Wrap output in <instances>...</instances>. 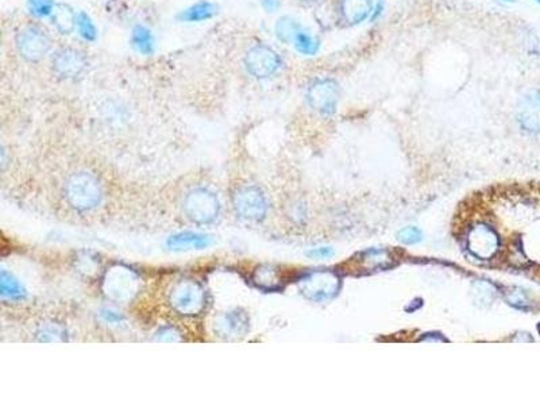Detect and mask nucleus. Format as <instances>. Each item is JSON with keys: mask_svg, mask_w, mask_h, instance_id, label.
<instances>
[{"mask_svg": "<svg viewBox=\"0 0 540 405\" xmlns=\"http://www.w3.org/2000/svg\"><path fill=\"white\" fill-rule=\"evenodd\" d=\"M102 317L110 324H119L123 320V317L119 313H113L111 310H103Z\"/></svg>", "mask_w": 540, "mask_h": 405, "instance_id": "obj_28", "label": "nucleus"}, {"mask_svg": "<svg viewBox=\"0 0 540 405\" xmlns=\"http://www.w3.org/2000/svg\"><path fill=\"white\" fill-rule=\"evenodd\" d=\"M218 330L224 336H240L247 331L249 329V320L244 313H226L219 319Z\"/></svg>", "mask_w": 540, "mask_h": 405, "instance_id": "obj_16", "label": "nucleus"}, {"mask_svg": "<svg viewBox=\"0 0 540 405\" xmlns=\"http://www.w3.org/2000/svg\"><path fill=\"white\" fill-rule=\"evenodd\" d=\"M19 55L27 62H39L52 50V38L38 25L23 26L15 36Z\"/></svg>", "mask_w": 540, "mask_h": 405, "instance_id": "obj_2", "label": "nucleus"}, {"mask_svg": "<svg viewBox=\"0 0 540 405\" xmlns=\"http://www.w3.org/2000/svg\"><path fill=\"white\" fill-rule=\"evenodd\" d=\"M362 261L364 263H366L368 269H373V268L384 269L391 266L388 253L385 250H368L362 254Z\"/></svg>", "mask_w": 540, "mask_h": 405, "instance_id": "obj_22", "label": "nucleus"}, {"mask_svg": "<svg viewBox=\"0 0 540 405\" xmlns=\"http://www.w3.org/2000/svg\"><path fill=\"white\" fill-rule=\"evenodd\" d=\"M52 23L58 33L71 34L77 26V15L68 4L58 3L52 11Z\"/></svg>", "mask_w": 540, "mask_h": 405, "instance_id": "obj_15", "label": "nucleus"}, {"mask_svg": "<svg viewBox=\"0 0 540 405\" xmlns=\"http://www.w3.org/2000/svg\"><path fill=\"white\" fill-rule=\"evenodd\" d=\"M170 303L173 308L181 315H198L205 310V289L195 281H180L170 292Z\"/></svg>", "mask_w": 540, "mask_h": 405, "instance_id": "obj_4", "label": "nucleus"}, {"mask_svg": "<svg viewBox=\"0 0 540 405\" xmlns=\"http://www.w3.org/2000/svg\"><path fill=\"white\" fill-rule=\"evenodd\" d=\"M234 208L244 221H258L266 215L268 202L258 188L243 186L234 195Z\"/></svg>", "mask_w": 540, "mask_h": 405, "instance_id": "obj_8", "label": "nucleus"}, {"mask_svg": "<svg viewBox=\"0 0 540 405\" xmlns=\"http://www.w3.org/2000/svg\"><path fill=\"white\" fill-rule=\"evenodd\" d=\"M307 256L311 258H330L334 256V250L331 247H317L307 252Z\"/></svg>", "mask_w": 540, "mask_h": 405, "instance_id": "obj_27", "label": "nucleus"}, {"mask_svg": "<svg viewBox=\"0 0 540 405\" xmlns=\"http://www.w3.org/2000/svg\"><path fill=\"white\" fill-rule=\"evenodd\" d=\"M536 1H538V3H539V4H540V0H536Z\"/></svg>", "mask_w": 540, "mask_h": 405, "instance_id": "obj_32", "label": "nucleus"}, {"mask_svg": "<svg viewBox=\"0 0 540 405\" xmlns=\"http://www.w3.org/2000/svg\"><path fill=\"white\" fill-rule=\"evenodd\" d=\"M397 240L406 245H415L423 240V235L417 227H406L397 233Z\"/></svg>", "mask_w": 540, "mask_h": 405, "instance_id": "obj_26", "label": "nucleus"}, {"mask_svg": "<svg viewBox=\"0 0 540 405\" xmlns=\"http://www.w3.org/2000/svg\"><path fill=\"white\" fill-rule=\"evenodd\" d=\"M307 102L312 110L328 116L336 110L339 102V88L334 80L320 78L314 81L307 91Z\"/></svg>", "mask_w": 540, "mask_h": 405, "instance_id": "obj_9", "label": "nucleus"}, {"mask_svg": "<svg viewBox=\"0 0 540 405\" xmlns=\"http://www.w3.org/2000/svg\"><path fill=\"white\" fill-rule=\"evenodd\" d=\"M77 29H78L80 36L84 38V39H87V41H95L96 34H97V33H96V27H95L92 20H91V18H90L87 14L80 13V14L77 15Z\"/></svg>", "mask_w": 540, "mask_h": 405, "instance_id": "obj_24", "label": "nucleus"}, {"mask_svg": "<svg viewBox=\"0 0 540 405\" xmlns=\"http://www.w3.org/2000/svg\"><path fill=\"white\" fill-rule=\"evenodd\" d=\"M211 245V238L205 234H198V233H180L173 237H170L168 240V246L173 250H189V249H196L202 250Z\"/></svg>", "mask_w": 540, "mask_h": 405, "instance_id": "obj_14", "label": "nucleus"}, {"mask_svg": "<svg viewBox=\"0 0 540 405\" xmlns=\"http://www.w3.org/2000/svg\"><path fill=\"white\" fill-rule=\"evenodd\" d=\"M263 3H265V6L268 7V8H275L276 7V4H277V0H263Z\"/></svg>", "mask_w": 540, "mask_h": 405, "instance_id": "obj_29", "label": "nucleus"}, {"mask_svg": "<svg viewBox=\"0 0 540 405\" xmlns=\"http://www.w3.org/2000/svg\"><path fill=\"white\" fill-rule=\"evenodd\" d=\"M518 121L528 132H540V90L525 93L518 106Z\"/></svg>", "mask_w": 540, "mask_h": 405, "instance_id": "obj_12", "label": "nucleus"}, {"mask_svg": "<svg viewBox=\"0 0 540 405\" xmlns=\"http://www.w3.org/2000/svg\"><path fill=\"white\" fill-rule=\"evenodd\" d=\"M301 294L312 301H327L338 294L340 280L330 270H317L303 277L298 282Z\"/></svg>", "mask_w": 540, "mask_h": 405, "instance_id": "obj_5", "label": "nucleus"}, {"mask_svg": "<svg viewBox=\"0 0 540 405\" xmlns=\"http://www.w3.org/2000/svg\"><path fill=\"white\" fill-rule=\"evenodd\" d=\"M216 13L218 7L214 3L202 0L183 11L180 14V19L184 22H202L212 18L214 15H216Z\"/></svg>", "mask_w": 540, "mask_h": 405, "instance_id": "obj_17", "label": "nucleus"}, {"mask_svg": "<svg viewBox=\"0 0 540 405\" xmlns=\"http://www.w3.org/2000/svg\"><path fill=\"white\" fill-rule=\"evenodd\" d=\"M293 43H295L296 49H298L301 55H317V49H319V42H317V39H315L312 36H310L308 33L303 32V30H301L298 36H296L295 41H293Z\"/></svg>", "mask_w": 540, "mask_h": 405, "instance_id": "obj_23", "label": "nucleus"}, {"mask_svg": "<svg viewBox=\"0 0 540 405\" xmlns=\"http://www.w3.org/2000/svg\"><path fill=\"white\" fill-rule=\"evenodd\" d=\"M254 282L263 291H277L282 287L279 269L269 265L261 266L256 270Z\"/></svg>", "mask_w": 540, "mask_h": 405, "instance_id": "obj_18", "label": "nucleus"}, {"mask_svg": "<svg viewBox=\"0 0 540 405\" xmlns=\"http://www.w3.org/2000/svg\"><path fill=\"white\" fill-rule=\"evenodd\" d=\"M131 43L141 55H151L154 49V41L149 29L144 26H135L131 33Z\"/></svg>", "mask_w": 540, "mask_h": 405, "instance_id": "obj_19", "label": "nucleus"}, {"mask_svg": "<svg viewBox=\"0 0 540 405\" xmlns=\"http://www.w3.org/2000/svg\"><path fill=\"white\" fill-rule=\"evenodd\" d=\"M68 202L77 211H91L102 200V186L90 173H77L65 188Z\"/></svg>", "mask_w": 540, "mask_h": 405, "instance_id": "obj_1", "label": "nucleus"}, {"mask_svg": "<svg viewBox=\"0 0 540 405\" xmlns=\"http://www.w3.org/2000/svg\"><path fill=\"white\" fill-rule=\"evenodd\" d=\"M186 217L195 223L207 224L219 215L221 204L218 196L205 188H196L186 195L184 202Z\"/></svg>", "mask_w": 540, "mask_h": 405, "instance_id": "obj_3", "label": "nucleus"}, {"mask_svg": "<svg viewBox=\"0 0 540 405\" xmlns=\"http://www.w3.org/2000/svg\"><path fill=\"white\" fill-rule=\"evenodd\" d=\"M0 284H1V295L4 297H8L11 300H22L25 298L26 296V291L23 289V287L20 285L18 280L15 277L13 276L11 273H8L7 270H1V278H0Z\"/></svg>", "mask_w": 540, "mask_h": 405, "instance_id": "obj_20", "label": "nucleus"}, {"mask_svg": "<svg viewBox=\"0 0 540 405\" xmlns=\"http://www.w3.org/2000/svg\"><path fill=\"white\" fill-rule=\"evenodd\" d=\"M246 71L256 78H269L279 72L281 58L276 50L266 45H254L244 55Z\"/></svg>", "mask_w": 540, "mask_h": 405, "instance_id": "obj_6", "label": "nucleus"}, {"mask_svg": "<svg viewBox=\"0 0 540 405\" xmlns=\"http://www.w3.org/2000/svg\"><path fill=\"white\" fill-rule=\"evenodd\" d=\"M87 57L76 48H60L52 58L53 72L65 80L76 78L85 72Z\"/></svg>", "mask_w": 540, "mask_h": 405, "instance_id": "obj_10", "label": "nucleus"}, {"mask_svg": "<svg viewBox=\"0 0 540 405\" xmlns=\"http://www.w3.org/2000/svg\"><path fill=\"white\" fill-rule=\"evenodd\" d=\"M30 11L37 17L52 15L55 4L52 0H29Z\"/></svg>", "mask_w": 540, "mask_h": 405, "instance_id": "obj_25", "label": "nucleus"}, {"mask_svg": "<svg viewBox=\"0 0 540 405\" xmlns=\"http://www.w3.org/2000/svg\"><path fill=\"white\" fill-rule=\"evenodd\" d=\"M505 1H512V0H505Z\"/></svg>", "mask_w": 540, "mask_h": 405, "instance_id": "obj_31", "label": "nucleus"}, {"mask_svg": "<svg viewBox=\"0 0 540 405\" xmlns=\"http://www.w3.org/2000/svg\"><path fill=\"white\" fill-rule=\"evenodd\" d=\"M139 278L126 266H115L104 280L106 295L116 301H127L137 294Z\"/></svg>", "mask_w": 540, "mask_h": 405, "instance_id": "obj_7", "label": "nucleus"}, {"mask_svg": "<svg viewBox=\"0 0 540 405\" xmlns=\"http://www.w3.org/2000/svg\"><path fill=\"white\" fill-rule=\"evenodd\" d=\"M372 0H338V13L346 25H358L372 14Z\"/></svg>", "mask_w": 540, "mask_h": 405, "instance_id": "obj_13", "label": "nucleus"}, {"mask_svg": "<svg viewBox=\"0 0 540 405\" xmlns=\"http://www.w3.org/2000/svg\"><path fill=\"white\" fill-rule=\"evenodd\" d=\"M298 1L301 3V4H304V6H314V4L319 3L320 0H298Z\"/></svg>", "mask_w": 540, "mask_h": 405, "instance_id": "obj_30", "label": "nucleus"}, {"mask_svg": "<svg viewBox=\"0 0 540 405\" xmlns=\"http://www.w3.org/2000/svg\"><path fill=\"white\" fill-rule=\"evenodd\" d=\"M300 32H301V27H300L298 20L289 18V17L279 19V22L276 23V36L279 41H282L285 43L293 42Z\"/></svg>", "mask_w": 540, "mask_h": 405, "instance_id": "obj_21", "label": "nucleus"}, {"mask_svg": "<svg viewBox=\"0 0 540 405\" xmlns=\"http://www.w3.org/2000/svg\"><path fill=\"white\" fill-rule=\"evenodd\" d=\"M500 247L499 235L493 228L485 224L473 227L467 235V249L474 257L490 259Z\"/></svg>", "mask_w": 540, "mask_h": 405, "instance_id": "obj_11", "label": "nucleus"}]
</instances>
